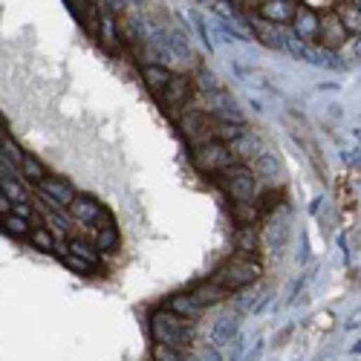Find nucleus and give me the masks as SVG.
<instances>
[{"mask_svg": "<svg viewBox=\"0 0 361 361\" xmlns=\"http://www.w3.org/2000/svg\"><path fill=\"white\" fill-rule=\"evenodd\" d=\"M151 335L154 341L171 350H188L191 341H194V329H191L188 321H182L179 315H174L171 309H159L151 315Z\"/></svg>", "mask_w": 361, "mask_h": 361, "instance_id": "1", "label": "nucleus"}, {"mask_svg": "<svg viewBox=\"0 0 361 361\" xmlns=\"http://www.w3.org/2000/svg\"><path fill=\"white\" fill-rule=\"evenodd\" d=\"M260 263L257 257H246V254H234L231 260H226L220 269L214 272V283H220L226 292H240V289H249L257 278H260Z\"/></svg>", "mask_w": 361, "mask_h": 361, "instance_id": "2", "label": "nucleus"}, {"mask_svg": "<svg viewBox=\"0 0 361 361\" xmlns=\"http://www.w3.org/2000/svg\"><path fill=\"white\" fill-rule=\"evenodd\" d=\"M191 162H194V168L200 174H223L226 168L237 165L240 159L234 156V151L229 148L226 142H208V144H200V148L191 151Z\"/></svg>", "mask_w": 361, "mask_h": 361, "instance_id": "3", "label": "nucleus"}, {"mask_svg": "<svg viewBox=\"0 0 361 361\" xmlns=\"http://www.w3.org/2000/svg\"><path fill=\"white\" fill-rule=\"evenodd\" d=\"M217 182L223 185V191L234 200V203H254V194H257V177L252 168L246 165H231L226 168L223 174H217Z\"/></svg>", "mask_w": 361, "mask_h": 361, "instance_id": "4", "label": "nucleus"}, {"mask_svg": "<svg viewBox=\"0 0 361 361\" xmlns=\"http://www.w3.org/2000/svg\"><path fill=\"white\" fill-rule=\"evenodd\" d=\"M217 118L208 116L205 110H188L182 116V133L185 139L191 142V148H200V144H208V142H220L217 139Z\"/></svg>", "mask_w": 361, "mask_h": 361, "instance_id": "5", "label": "nucleus"}, {"mask_svg": "<svg viewBox=\"0 0 361 361\" xmlns=\"http://www.w3.org/2000/svg\"><path fill=\"white\" fill-rule=\"evenodd\" d=\"M69 217L76 223H84V226H95V229H107V226H113V220H110V214L104 211V205L99 203V200H93V197H87V194H76V200L69 203Z\"/></svg>", "mask_w": 361, "mask_h": 361, "instance_id": "6", "label": "nucleus"}, {"mask_svg": "<svg viewBox=\"0 0 361 361\" xmlns=\"http://www.w3.org/2000/svg\"><path fill=\"white\" fill-rule=\"evenodd\" d=\"M318 41L324 50H341V46L350 41V32L344 29V23L339 20V15L335 12H327L318 18Z\"/></svg>", "mask_w": 361, "mask_h": 361, "instance_id": "7", "label": "nucleus"}, {"mask_svg": "<svg viewBox=\"0 0 361 361\" xmlns=\"http://www.w3.org/2000/svg\"><path fill=\"white\" fill-rule=\"evenodd\" d=\"M240 321H243V315L234 309V312H223L220 318L214 321L211 327V347H229L234 339H237V332H240Z\"/></svg>", "mask_w": 361, "mask_h": 361, "instance_id": "8", "label": "nucleus"}, {"mask_svg": "<svg viewBox=\"0 0 361 361\" xmlns=\"http://www.w3.org/2000/svg\"><path fill=\"white\" fill-rule=\"evenodd\" d=\"M38 188H41V194L58 208H69V203L76 200V188H72L67 179H61V177H43L38 182Z\"/></svg>", "mask_w": 361, "mask_h": 361, "instance_id": "9", "label": "nucleus"}, {"mask_svg": "<svg viewBox=\"0 0 361 361\" xmlns=\"http://www.w3.org/2000/svg\"><path fill=\"white\" fill-rule=\"evenodd\" d=\"M191 90H194V87H191V81L185 76H177V72H174V76L168 79V84L156 95H159V102L165 107H179V104H185L191 99Z\"/></svg>", "mask_w": 361, "mask_h": 361, "instance_id": "10", "label": "nucleus"}, {"mask_svg": "<svg viewBox=\"0 0 361 361\" xmlns=\"http://www.w3.org/2000/svg\"><path fill=\"white\" fill-rule=\"evenodd\" d=\"M295 9H298V0H263L260 4V18L266 23H292L295 18Z\"/></svg>", "mask_w": 361, "mask_h": 361, "instance_id": "11", "label": "nucleus"}, {"mask_svg": "<svg viewBox=\"0 0 361 361\" xmlns=\"http://www.w3.org/2000/svg\"><path fill=\"white\" fill-rule=\"evenodd\" d=\"M318 18L309 6H298L295 9V18H292V29H295V38L304 41V43H315L318 41Z\"/></svg>", "mask_w": 361, "mask_h": 361, "instance_id": "12", "label": "nucleus"}, {"mask_svg": "<svg viewBox=\"0 0 361 361\" xmlns=\"http://www.w3.org/2000/svg\"><path fill=\"white\" fill-rule=\"evenodd\" d=\"M229 295H231V292H226V289H223L220 283H214V280H205V283H200V286L191 289V298H194L203 309H205V306H217V304H223Z\"/></svg>", "mask_w": 361, "mask_h": 361, "instance_id": "13", "label": "nucleus"}, {"mask_svg": "<svg viewBox=\"0 0 361 361\" xmlns=\"http://www.w3.org/2000/svg\"><path fill=\"white\" fill-rule=\"evenodd\" d=\"M168 309L174 312V315H179L182 321H197L200 318V312H203V306L191 298V292H179V295H174L171 301H168Z\"/></svg>", "mask_w": 361, "mask_h": 361, "instance_id": "14", "label": "nucleus"}, {"mask_svg": "<svg viewBox=\"0 0 361 361\" xmlns=\"http://www.w3.org/2000/svg\"><path fill=\"white\" fill-rule=\"evenodd\" d=\"M234 246H237V254H246L252 257L257 249H260V234L254 226H240L237 234H234Z\"/></svg>", "mask_w": 361, "mask_h": 361, "instance_id": "15", "label": "nucleus"}, {"mask_svg": "<svg viewBox=\"0 0 361 361\" xmlns=\"http://www.w3.org/2000/svg\"><path fill=\"white\" fill-rule=\"evenodd\" d=\"M95 35L102 38V43L107 46L110 53H116V50H118V32H116V20H113V15H110V12L99 15V23H95Z\"/></svg>", "mask_w": 361, "mask_h": 361, "instance_id": "16", "label": "nucleus"}, {"mask_svg": "<svg viewBox=\"0 0 361 361\" xmlns=\"http://www.w3.org/2000/svg\"><path fill=\"white\" fill-rule=\"evenodd\" d=\"M171 76H174V72L168 67H162V64H142V79H144V84H148L154 93H159Z\"/></svg>", "mask_w": 361, "mask_h": 361, "instance_id": "17", "label": "nucleus"}, {"mask_svg": "<svg viewBox=\"0 0 361 361\" xmlns=\"http://www.w3.org/2000/svg\"><path fill=\"white\" fill-rule=\"evenodd\" d=\"M286 231H289L286 217H283V220H278V217H272V220H269V226H266V231H263V237H260V243H266L269 249H280V246L286 243Z\"/></svg>", "mask_w": 361, "mask_h": 361, "instance_id": "18", "label": "nucleus"}, {"mask_svg": "<svg viewBox=\"0 0 361 361\" xmlns=\"http://www.w3.org/2000/svg\"><path fill=\"white\" fill-rule=\"evenodd\" d=\"M335 15H339V20L344 23V29L350 32V35H355V38H361V12L353 6V0L347 4H339V9H335Z\"/></svg>", "mask_w": 361, "mask_h": 361, "instance_id": "19", "label": "nucleus"}, {"mask_svg": "<svg viewBox=\"0 0 361 361\" xmlns=\"http://www.w3.org/2000/svg\"><path fill=\"white\" fill-rule=\"evenodd\" d=\"M18 171H20V177L27 179V182H35V185L46 177L43 162H41L38 156H32V154H23V159H20V165H18Z\"/></svg>", "mask_w": 361, "mask_h": 361, "instance_id": "20", "label": "nucleus"}, {"mask_svg": "<svg viewBox=\"0 0 361 361\" xmlns=\"http://www.w3.org/2000/svg\"><path fill=\"white\" fill-rule=\"evenodd\" d=\"M67 246H69V249H67L69 254H76L79 260L90 263V266H93V269H95V266H99V249H95L93 243H87V240H79V237H76V240H69V243H67Z\"/></svg>", "mask_w": 361, "mask_h": 361, "instance_id": "21", "label": "nucleus"}, {"mask_svg": "<svg viewBox=\"0 0 361 361\" xmlns=\"http://www.w3.org/2000/svg\"><path fill=\"white\" fill-rule=\"evenodd\" d=\"M29 243L38 249V252H55V234L50 231V229H46V226H32V231H29Z\"/></svg>", "mask_w": 361, "mask_h": 361, "instance_id": "22", "label": "nucleus"}, {"mask_svg": "<svg viewBox=\"0 0 361 361\" xmlns=\"http://www.w3.org/2000/svg\"><path fill=\"white\" fill-rule=\"evenodd\" d=\"M0 229H4L6 234H12V237H29L32 223L23 220V217H18V214H6L4 220H0Z\"/></svg>", "mask_w": 361, "mask_h": 361, "instance_id": "23", "label": "nucleus"}, {"mask_svg": "<svg viewBox=\"0 0 361 361\" xmlns=\"http://www.w3.org/2000/svg\"><path fill=\"white\" fill-rule=\"evenodd\" d=\"M93 246L99 249V254H102V252H104V254L116 252V249H118V231H116V226H107V229L95 231V243H93Z\"/></svg>", "mask_w": 361, "mask_h": 361, "instance_id": "24", "label": "nucleus"}, {"mask_svg": "<svg viewBox=\"0 0 361 361\" xmlns=\"http://www.w3.org/2000/svg\"><path fill=\"white\" fill-rule=\"evenodd\" d=\"M254 171L260 177H266V179H278L280 177V165H278V159L272 154H257L254 156Z\"/></svg>", "mask_w": 361, "mask_h": 361, "instance_id": "25", "label": "nucleus"}, {"mask_svg": "<svg viewBox=\"0 0 361 361\" xmlns=\"http://www.w3.org/2000/svg\"><path fill=\"white\" fill-rule=\"evenodd\" d=\"M0 191H4L12 203H29L27 191H23V182L18 177H0Z\"/></svg>", "mask_w": 361, "mask_h": 361, "instance_id": "26", "label": "nucleus"}, {"mask_svg": "<svg viewBox=\"0 0 361 361\" xmlns=\"http://www.w3.org/2000/svg\"><path fill=\"white\" fill-rule=\"evenodd\" d=\"M72 15H76L81 23H87V29H90V15H95V0H67Z\"/></svg>", "mask_w": 361, "mask_h": 361, "instance_id": "27", "label": "nucleus"}, {"mask_svg": "<svg viewBox=\"0 0 361 361\" xmlns=\"http://www.w3.org/2000/svg\"><path fill=\"white\" fill-rule=\"evenodd\" d=\"M0 154H4L15 168L20 165V159H23V151L18 148V142L15 139H9V136H0Z\"/></svg>", "mask_w": 361, "mask_h": 361, "instance_id": "28", "label": "nucleus"}, {"mask_svg": "<svg viewBox=\"0 0 361 361\" xmlns=\"http://www.w3.org/2000/svg\"><path fill=\"white\" fill-rule=\"evenodd\" d=\"M154 361H185V355H182L179 350H171V347L156 344V347H154Z\"/></svg>", "mask_w": 361, "mask_h": 361, "instance_id": "29", "label": "nucleus"}, {"mask_svg": "<svg viewBox=\"0 0 361 361\" xmlns=\"http://www.w3.org/2000/svg\"><path fill=\"white\" fill-rule=\"evenodd\" d=\"M61 260L67 263V266H69L72 272H81V275H90V272H93V266H90V263L79 260L76 254H69V252H64V254H61Z\"/></svg>", "mask_w": 361, "mask_h": 361, "instance_id": "30", "label": "nucleus"}, {"mask_svg": "<svg viewBox=\"0 0 361 361\" xmlns=\"http://www.w3.org/2000/svg\"><path fill=\"white\" fill-rule=\"evenodd\" d=\"M194 361H223V358H220V350H217V347H200Z\"/></svg>", "mask_w": 361, "mask_h": 361, "instance_id": "31", "label": "nucleus"}, {"mask_svg": "<svg viewBox=\"0 0 361 361\" xmlns=\"http://www.w3.org/2000/svg\"><path fill=\"white\" fill-rule=\"evenodd\" d=\"M12 214H18V217H23V220L32 223V208H29V203H15V205H12Z\"/></svg>", "mask_w": 361, "mask_h": 361, "instance_id": "32", "label": "nucleus"}, {"mask_svg": "<svg viewBox=\"0 0 361 361\" xmlns=\"http://www.w3.org/2000/svg\"><path fill=\"white\" fill-rule=\"evenodd\" d=\"M12 205H15V203H12V200H9L6 194H4V191H0V217H6V214H12Z\"/></svg>", "mask_w": 361, "mask_h": 361, "instance_id": "33", "label": "nucleus"}, {"mask_svg": "<svg viewBox=\"0 0 361 361\" xmlns=\"http://www.w3.org/2000/svg\"><path fill=\"white\" fill-rule=\"evenodd\" d=\"M355 327H361V309H355V315L347 321V329H355Z\"/></svg>", "mask_w": 361, "mask_h": 361, "instance_id": "34", "label": "nucleus"}, {"mask_svg": "<svg viewBox=\"0 0 361 361\" xmlns=\"http://www.w3.org/2000/svg\"><path fill=\"white\" fill-rule=\"evenodd\" d=\"M353 6H355L358 12H361V0H353Z\"/></svg>", "mask_w": 361, "mask_h": 361, "instance_id": "35", "label": "nucleus"}, {"mask_svg": "<svg viewBox=\"0 0 361 361\" xmlns=\"http://www.w3.org/2000/svg\"><path fill=\"white\" fill-rule=\"evenodd\" d=\"M130 4H142V0H130Z\"/></svg>", "mask_w": 361, "mask_h": 361, "instance_id": "36", "label": "nucleus"}, {"mask_svg": "<svg viewBox=\"0 0 361 361\" xmlns=\"http://www.w3.org/2000/svg\"><path fill=\"white\" fill-rule=\"evenodd\" d=\"M260 4H263V0H260Z\"/></svg>", "mask_w": 361, "mask_h": 361, "instance_id": "37", "label": "nucleus"}]
</instances>
